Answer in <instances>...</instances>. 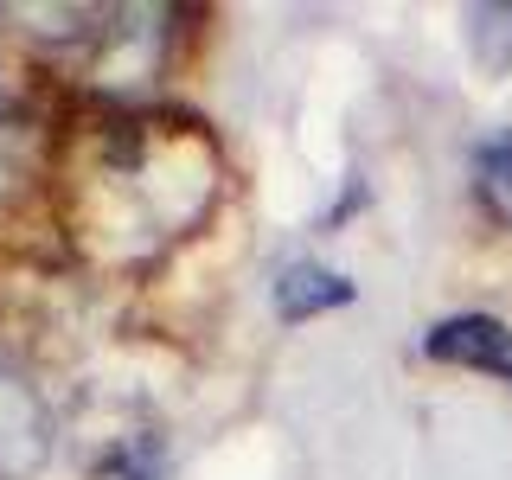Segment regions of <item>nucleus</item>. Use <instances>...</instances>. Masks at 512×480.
<instances>
[{"instance_id":"f257e3e1","label":"nucleus","mask_w":512,"mask_h":480,"mask_svg":"<svg viewBox=\"0 0 512 480\" xmlns=\"http://www.w3.org/2000/svg\"><path fill=\"white\" fill-rule=\"evenodd\" d=\"M90 45H96L90 77L109 96L148 90L160 77V52H167V7H103Z\"/></svg>"},{"instance_id":"f03ea898","label":"nucleus","mask_w":512,"mask_h":480,"mask_svg":"<svg viewBox=\"0 0 512 480\" xmlns=\"http://www.w3.org/2000/svg\"><path fill=\"white\" fill-rule=\"evenodd\" d=\"M58 448V416L20 365L0 359V480H32Z\"/></svg>"},{"instance_id":"7ed1b4c3","label":"nucleus","mask_w":512,"mask_h":480,"mask_svg":"<svg viewBox=\"0 0 512 480\" xmlns=\"http://www.w3.org/2000/svg\"><path fill=\"white\" fill-rule=\"evenodd\" d=\"M429 365H461V372H493L512 378V327L500 314H448L423 333Z\"/></svg>"},{"instance_id":"20e7f679","label":"nucleus","mask_w":512,"mask_h":480,"mask_svg":"<svg viewBox=\"0 0 512 480\" xmlns=\"http://www.w3.org/2000/svg\"><path fill=\"white\" fill-rule=\"evenodd\" d=\"M352 276H340V269L314 263V256H295V263L276 269V282H269V301H276V320L282 327H308V320L333 314V308H352Z\"/></svg>"},{"instance_id":"39448f33","label":"nucleus","mask_w":512,"mask_h":480,"mask_svg":"<svg viewBox=\"0 0 512 480\" xmlns=\"http://www.w3.org/2000/svg\"><path fill=\"white\" fill-rule=\"evenodd\" d=\"M474 199L493 224H512V128H493L487 141H474Z\"/></svg>"},{"instance_id":"423d86ee","label":"nucleus","mask_w":512,"mask_h":480,"mask_svg":"<svg viewBox=\"0 0 512 480\" xmlns=\"http://www.w3.org/2000/svg\"><path fill=\"white\" fill-rule=\"evenodd\" d=\"M468 45L474 64L493 77L512 71V0H487V7H468Z\"/></svg>"},{"instance_id":"0eeeda50","label":"nucleus","mask_w":512,"mask_h":480,"mask_svg":"<svg viewBox=\"0 0 512 480\" xmlns=\"http://www.w3.org/2000/svg\"><path fill=\"white\" fill-rule=\"evenodd\" d=\"M359 205H365V186H359V173H352V186L340 192V205H333V212L320 218V224H327V231H333V224H340V218H352V212H359Z\"/></svg>"},{"instance_id":"6e6552de","label":"nucleus","mask_w":512,"mask_h":480,"mask_svg":"<svg viewBox=\"0 0 512 480\" xmlns=\"http://www.w3.org/2000/svg\"><path fill=\"white\" fill-rule=\"evenodd\" d=\"M0 90H7V84H0Z\"/></svg>"}]
</instances>
